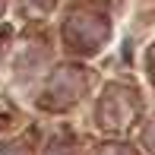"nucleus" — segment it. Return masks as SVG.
<instances>
[{
	"label": "nucleus",
	"mask_w": 155,
	"mask_h": 155,
	"mask_svg": "<svg viewBox=\"0 0 155 155\" xmlns=\"http://www.w3.org/2000/svg\"><path fill=\"white\" fill-rule=\"evenodd\" d=\"M0 155H19L16 149H0Z\"/></svg>",
	"instance_id": "nucleus-1"
}]
</instances>
